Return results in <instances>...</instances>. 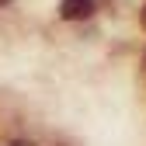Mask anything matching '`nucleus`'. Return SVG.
<instances>
[{
	"mask_svg": "<svg viewBox=\"0 0 146 146\" xmlns=\"http://www.w3.org/2000/svg\"><path fill=\"white\" fill-rule=\"evenodd\" d=\"M90 14H94V0H63L59 4L63 21H87Z\"/></svg>",
	"mask_w": 146,
	"mask_h": 146,
	"instance_id": "f257e3e1",
	"label": "nucleus"
},
{
	"mask_svg": "<svg viewBox=\"0 0 146 146\" xmlns=\"http://www.w3.org/2000/svg\"><path fill=\"white\" fill-rule=\"evenodd\" d=\"M139 21H143V28H146V7H143V14H139Z\"/></svg>",
	"mask_w": 146,
	"mask_h": 146,
	"instance_id": "f03ea898",
	"label": "nucleus"
},
{
	"mask_svg": "<svg viewBox=\"0 0 146 146\" xmlns=\"http://www.w3.org/2000/svg\"><path fill=\"white\" fill-rule=\"evenodd\" d=\"M11 146H31V143H11Z\"/></svg>",
	"mask_w": 146,
	"mask_h": 146,
	"instance_id": "7ed1b4c3",
	"label": "nucleus"
}]
</instances>
